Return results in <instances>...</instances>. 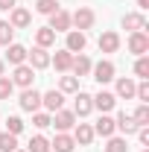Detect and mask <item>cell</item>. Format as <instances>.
Here are the masks:
<instances>
[{
	"label": "cell",
	"instance_id": "37",
	"mask_svg": "<svg viewBox=\"0 0 149 152\" xmlns=\"http://www.w3.org/2000/svg\"><path fill=\"white\" fill-rule=\"evenodd\" d=\"M137 137H140V143H143V146H149V129H146V126H140V129H137Z\"/></svg>",
	"mask_w": 149,
	"mask_h": 152
},
{
	"label": "cell",
	"instance_id": "41",
	"mask_svg": "<svg viewBox=\"0 0 149 152\" xmlns=\"http://www.w3.org/2000/svg\"><path fill=\"white\" fill-rule=\"evenodd\" d=\"M15 152H23V149H15Z\"/></svg>",
	"mask_w": 149,
	"mask_h": 152
},
{
	"label": "cell",
	"instance_id": "35",
	"mask_svg": "<svg viewBox=\"0 0 149 152\" xmlns=\"http://www.w3.org/2000/svg\"><path fill=\"white\" fill-rule=\"evenodd\" d=\"M134 96H137L140 102H149V82H146V79H143V82L134 88Z\"/></svg>",
	"mask_w": 149,
	"mask_h": 152
},
{
	"label": "cell",
	"instance_id": "1",
	"mask_svg": "<svg viewBox=\"0 0 149 152\" xmlns=\"http://www.w3.org/2000/svg\"><path fill=\"white\" fill-rule=\"evenodd\" d=\"M50 126H56L58 132H67V129H73V126H76V114H73V111H64V108H58V111H53Z\"/></svg>",
	"mask_w": 149,
	"mask_h": 152
},
{
	"label": "cell",
	"instance_id": "16",
	"mask_svg": "<svg viewBox=\"0 0 149 152\" xmlns=\"http://www.w3.org/2000/svg\"><path fill=\"white\" fill-rule=\"evenodd\" d=\"M123 26L131 29V32H143V29H146V18H143L140 12H131V15L123 18Z\"/></svg>",
	"mask_w": 149,
	"mask_h": 152
},
{
	"label": "cell",
	"instance_id": "23",
	"mask_svg": "<svg viewBox=\"0 0 149 152\" xmlns=\"http://www.w3.org/2000/svg\"><path fill=\"white\" fill-rule=\"evenodd\" d=\"M53 41H56V32H53L50 26H41V29H35V44H38V47H44V50H47Z\"/></svg>",
	"mask_w": 149,
	"mask_h": 152
},
{
	"label": "cell",
	"instance_id": "42",
	"mask_svg": "<svg viewBox=\"0 0 149 152\" xmlns=\"http://www.w3.org/2000/svg\"><path fill=\"white\" fill-rule=\"evenodd\" d=\"M143 152H149V149H143Z\"/></svg>",
	"mask_w": 149,
	"mask_h": 152
},
{
	"label": "cell",
	"instance_id": "22",
	"mask_svg": "<svg viewBox=\"0 0 149 152\" xmlns=\"http://www.w3.org/2000/svg\"><path fill=\"white\" fill-rule=\"evenodd\" d=\"M29 12H26V9H20V6H15V9H12V18H9V23H12V26H15V29H20V26H29Z\"/></svg>",
	"mask_w": 149,
	"mask_h": 152
},
{
	"label": "cell",
	"instance_id": "11",
	"mask_svg": "<svg viewBox=\"0 0 149 152\" xmlns=\"http://www.w3.org/2000/svg\"><path fill=\"white\" fill-rule=\"evenodd\" d=\"M93 111V99H91V94H76V105H73V114L76 117H85V114H91Z\"/></svg>",
	"mask_w": 149,
	"mask_h": 152
},
{
	"label": "cell",
	"instance_id": "7",
	"mask_svg": "<svg viewBox=\"0 0 149 152\" xmlns=\"http://www.w3.org/2000/svg\"><path fill=\"white\" fill-rule=\"evenodd\" d=\"M26 58H29V67H32V70H44V67H50V53H47L44 47H35L32 53H26Z\"/></svg>",
	"mask_w": 149,
	"mask_h": 152
},
{
	"label": "cell",
	"instance_id": "30",
	"mask_svg": "<svg viewBox=\"0 0 149 152\" xmlns=\"http://www.w3.org/2000/svg\"><path fill=\"white\" fill-rule=\"evenodd\" d=\"M105 152H129V146H126V140L123 137H108V146H105Z\"/></svg>",
	"mask_w": 149,
	"mask_h": 152
},
{
	"label": "cell",
	"instance_id": "10",
	"mask_svg": "<svg viewBox=\"0 0 149 152\" xmlns=\"http://www.w3.org/2000/svg\"><path fill=\"white\" fill-rule=\"evenodd\" d=\"M114 129H120V132H126V134H134L140 126L134 123V117H131V114L120 111V114H117V120H114Z\"/></svg>",
	"mask_w": 149,
	"mask_h": 152
},
{
	"label": "cell",
	"instance_id": "33",
	"mask_svg": "<svg viewBox=\"0 0 149 152\" xmlns=\"http://www.w3.org/2000/svg\"><path fill=\"white\" fill-rule=\"evenodd\" d=\"M134 73L140 76V79H146V76H149V58L146 56H140L137 61H134Z\"/></svg>",
	"mask_w": 149,
	"mask_h": 152
},
{
	"label": "cell",
	"instance_id": "40",
	"mask_svg": "<svg viewBox=\"0 0 149 152\" xmlns=\"http://www.w3.org/2000/svg\"><path fill=\"white\" fill-rule=\"evenodd\" d=\"M3 70H6V61H0V76H3Z\"/></svg>",
	"mask_w": 149,
	"mask_h": 152
},
{
	"label": "cell",
	"instance_id": "39",
	"mask_svg": "<svg viewBox=\"0 0 149 152\" xmlns=\"http://www.w3.org/2000/svg\"><path fill=\"white\" fill-rule=\"evenodd\" d=\"M137 6H140V9H146V6H149V0H137Z\"/></svg>",
	"mask_w": 149,
	"mask_h": 152
},
{
	"label": "cell",
	"instance_id": "18",
	"mask_svg": "<svg viewBox=\"0 0 149 152\" xmlns=\"http://www.w3.org/2000/svg\"><path fill=\"white\" fill-rule=\"evenodd\" d=\"M93 134H102V137H111V134H114V117H108V114H102V117L96 120V126H93Z\"/></svg>",
	"mask_w": 149,
	"mask_h": 152
},
{
	"label": "cell",
	"instance_id": "3",
	"mask_svg": "<svg viewBox=\"0 0 149 152\" xmlns=\"http://www.w3.org/2000/svg\"><path fill=\"white\" fill-rule=\"evenodd\" d=\"M70 26H76L79 32H82V29H91V26H93V12H91V9H85V6L76 9L73 15H70Z\"/></svg>",
	"mask_w": 149,
	"mask_h": 152
},
{
	"label": "cell",
	"instance_id": "2",
	"mask_svg": "<svg viewBox=\"0 0 149 152\" xmlns=\"http://www.w3.org/2000/svg\"><path fill=\"white\" fill-rule=\"evenodd\" d=\"M32 79H35V70L29 64H18L15 73H12V85H20V88H32Z\"/></svg>",
	"mask_w": 149,
	"mask_h": 152
},
{
	"label": "cell",
	"instance_id": "19",
	"mask_svg": "<svg viewBox=\"0 0 149 152\" xmlns=\"http://www.w3.org/2000/svg\"><path fill=\"white\" fill-rule=\"evenodd\" d=\"M73 146H76V140L70 137V134H56V140L50 143V149H56V152H73Z\"/></svg>",
	"mask_w": 149,
	"mask_h": 152
},
{
	"label": "cell",
	"instance_id": "4",
	"mask_svg": "<svg viewBox=\"0 0 149 152\" xmlns=\"http://www.w3.org/2000/svg\"><path fill=\"white\" fill-rule=\"evenodd\" d=\"M20 108H23V111H32V114L41 108V94H38L35 88H23V94H20Z\"/></svg>",
	"mask_w": 149,
	"mask_h": 152
},
{
	"label": "cell",
	"instance_id": "26",
	"mask_svg": "<svg viewBox=\"0 0 149 152\" xmlns=\"http://www.w3.org/2000/svg\"><path fill=\"white\" fill-rule=\"evenodd\" d=\"M58 91H61V94H76V91H79V79H76V76H61Z\"/></svg>",
	"mask_w": 149,
	"mask_h": 152
},
{
	"label": "cell",
	"instance_id": "8",
	"mask_svg": "<svg viewBox=\"0 0 149 152\" xmlns=\"http://www.w3.org/2000/svg\"><path fill=\"white\" fill-rule=\"evenodd\" d=\"M93 79L99 82V85H105V82H111L114 79V64L111 61H99V64H93Z\"/></svg>",
	"mask_w": 149,
	"mask_h": 152
},
{
	"label": "cell",
	"instance_id": "9",
	"mask_svg": "<svg viewBox=\"0 0 149 152\" xmlns=\"http://www.w3.org/2000/svg\"><path fill=\"white\" fill-rule=\"evenodd\" d=\"M85 44H88V38H85V32H79V29H70L67 32V53H82L85 50Z\"/></svg>",
	"mask_w": 149,
	"mask_h": 152
},
{
	"label": "cell",
	"instance_id": "20",
	"mask_svg": "<svg viewBox=\"0 0 149 152\" xmlns=\"http://www.w3.org/2000/svg\"><path fill=\"white\" fill-rule=\"evenodd\" d=\"M91 67H93V64H91V58H88V56H82V53H79V56H73L70 70H73L76 76H88V73H91Z\"/></svg>",
	"mask_w": 149,
	"mask_h": 152
},
{
	"label": "cell",
	"instance_id": "31",
	"mask_svg": "<svg viewBox=\"0 0 149 152\" xmlns=\"http://www.w3.org/2000/svg\"><path fill=\"white\" fill-rule=\"evenodd\" d=\"M56 9H58L56 0H38V3H35V12H41V15H53Z\"/></svg>",
	"mask_w": 149,
	"mask_h": 152
},
{
	"label": "cell",
	"instance_id": "27",
	"mask_svg": "<svg viewBox=\"0 0 149 152\" xmlns=\"http://www.w3.org/2000/svg\"><path fill=\"white\" fill-rule=\"evenodd\" d=\"M12 38H15V26H12L9 20H3V23H0V44H3V47H9V44H12Z\"/></svg>",
	"mask_w": 149,
	"mask_h": 152
},
{
	"label": "cell",
	"instance_id": "17",
	"mask_svg": "<svg viewBox=\"0 0 149 152\" xmlns=\"http://www.w3.org/2000/svg\"><path fill=\"white\" fill-rule=\"evenodd\" d=\"M53 64H56V70H61V73H67L70 70V64H73V53H67V50H58L56 56L50 58Z\"/></svg>",
	"mask_w": 149,
	"mask_h": 152
},
{
	"label": "cell",
	"instance_id": "28",
	"mask_svg": "<svg viewBox=\"0 0 149 152\" xmlns=\"http://www.w3.org/2000/svg\"><path fill=\"white\" fill-rule=\"evenodd\" d=\"M15 149H18V137L9 134V132H3L0 134V152H15Z\"/></svg>",
	"mask_w": 149,
	"mask_h": 152
},
{
	"label": "cell",
	"instance_id": "29",
	"mask_svg": "<svg viewBox=\"0 0 149 152\" xmlns=\"http://www.w3.org/2000/svg\"><path fill=\"white\" fill-rule=\"evenodd\" d=\"M131 117H134V123H137V126H149V105H146V102H140V105H137V111L131 114Z\"/></svg>",
	"mask_w": 149,
	"mask_h": 152
},
{
	"label": "cell",
	"instance_id": "21",
	"mask_svg": "<svg viewBox=\"0 0 149 152\" xmlns=\"http://www.w3.org/2000/svg\"><path fill=\"white\" fill-rule=\"evenodd\" d=\"M73 140H76V143H82V146H91V140H93V129L88 126V123H79V126H76Z\"/></svg>",
	"mask_w": 149,
	"mask_h": 152
},
{
	"label": "cell",
	"instance_id": "32",
	"mask_svg": "<svg viewBox=\"0 0 149 152\" xmlns=\"http://www.w3.org/2000/svg\"><path fill=\"white\" fill-rule=\"evenodd\" d=\"M6 132L18 137V134L23 132V120H20V117H9V120H6Z\"/></svg>",
	"mask_w": 149,
	"mask_h": 152
},
{
	"label": "cell",
	"instance_id": "36",
	"mask_svg": "<svg viewBox=\"0 0 149 152\" xmlns=\"http://www.w3.org/2000/svg\"><path fill=\"white\" fill-rule=\"evenodd\" d=\"M50 120H53L50 114H41V111H35V117H32V126H38V129H47V126H50Z\"/></svg>",
	"mask_w": 149,
	"mask_h": 152
},
{
	"label": "cell",
	"instance_id": "6",
	"mask_svg": "<svg viewBox=\"0 0 149 152\" xmlns=\"http://www.w3.org/2000/svg\"><path fill=\"white\" fill-rule=\"evenodd\" d=\"M50 29H53V32H70V15H67L64 9H56V12L50 15Z\"/></svg>",
	"mask_w": 149,
	"mask_h": 152
},
{
	"label": "cell",
	"instance_id": "12",
	"mask_svg": "<svg viewBox=\"0 0 149 152\" xmlns=\"http://www.w3.org/2000/svg\"><path fill=\"white\" fill-rule=\"evenodd\" d=\"M93 99V108H99V111L105 114V111H111L114 108V102H117V96L114 94H108V91H99L96 96H91Z\"/></svg>",
	"mask_w": 149,
	"mask_h": 152
},
{
	"label": "cell",
	"instance_id": "14",
	"mask_svg": "<svg viewBox=\"0 0 149 152\" xmlns=\"http://www.w3.org/2000/svg\"><path fill=\"white\" fill-rule=\"evenodd\" d=\"M6 61L15 64V67L23 64V61H26V47H20V44H9V47H6Z\"/></svg>",
	"mask_w": 149,
	"mask_h": 152
},
{
	"label": "cell",
	"instance_id": "38",
	"mask_svg": "<svg viewBox=\"0 0 149 152\" xmlns=\"http://www.w3.org/2000/svg\"><path fill=\"white\" fill-rule=\"evenodd\" d=\"M9 9H15V0H0V12H9Z\"/></svg>",
	"mask_w": 149,
	"mask_h": 152
},
{
	"label": "cell",
	"instance_id": "25",
	"mask_svg": "<svg viewBox=\"0 0 149 152\" xmlns=\"http://www.w3.org/2000/svg\"><path fill=\"white\" fill-rule=\"evenodd\" d=\"M26 152H50V140H47L44 134H35V137L29 140V146H26Z\"/></svg>",
	"mask_w": 149,
	"mask_h": 152
},
{
	"label": "cell",
	"instance_id": "15",
	"mask_svg": "<svg viewBox=\"0 0 149 152\" xmlns=\"http://www.w3.org/2000/svg\"><path fill=\"white\" fill-rule=\"evenodd\" d=\"M41 105H47V111H58L64 105V94L61 91H47V94L41 96Z\"/></svg>",
	"mask_w": 149,
	"mask_h": 152
},
{
	"label": "cell",
	"instance_id": "34",
	"mask_svg": "<svg viewBox=\"0 0 149 152\" xmlns=\"http://www.w3.org/2000/svg\"><path fill=\"white\" fill-rule=\"evenodd\" d=\"M15 91V85H12V79H6V76H0V99H9Z\"/></svg>",
	"mask_w": 149,
	"mask_h": 152
},
{
	"label": "cell",
	"instance_id": "24",
	"mask_svg": "<svg viewBox=\"0 0 149 152\" xmlns=\"http://www.w3.org/2000/svg\"><path fill=\"white\" fill-rule=\"evenodd\" d=\"M134 82L131 79H117V96H123V99H131L134 96Z\"/></svg>",
	"mask_w": 149,
	"mask_h": 152
},
{
	"label": "cell",
	"instance_id": "5",
	"mask_svg": "<svg viewBox=\"0 0 149 152\" xmlns=\"http://www.w3.org/2000/svg\"><path fill=\"white\" fill-rule=\"evenodd\" d=\"M129 50L134 56H146L149 53V35L146 32H131L129 35Z\"/></svg>",
	"mask_w": 149,
	"mask_h": 152
},
{
	"label": "cell",
	"instance_id": "13",
	"mask_svg": "<svg viewBox=\"0 0 149 152\" xmlns=\"http://www.w3.org/2000/svg\"><path fill=\"white\" fill-rule=\"evenodd\" d=\"M99 50L102 53H117L120 50V35L117 32H102L99 35Z\"/></svg>",
	"mask_w": 149,
	"mask_h": 152
}]
</instances>
